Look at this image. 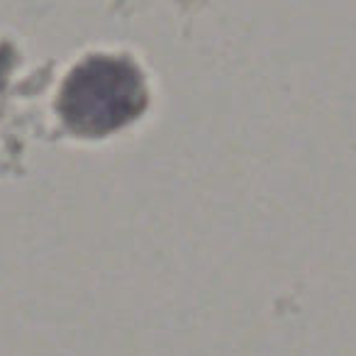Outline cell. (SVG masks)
<instances>
[{
	"label": "cell",
	"instance_id": "obj_1",
	"mask_svg": "<svg viewBox=\"0 0 356 356\" xmlns=\"http://www.w3.org/2000/svg\"><path fill=\"white\" fill-rule=\"evenodd\" d=\"M144 108L139 74L124 61L90 59L71 74L61 93V115L81 134H105L137 118Z\"/></svg>",
	"mask_w": 356,
	"mask_h": 356
}]
</instances>
